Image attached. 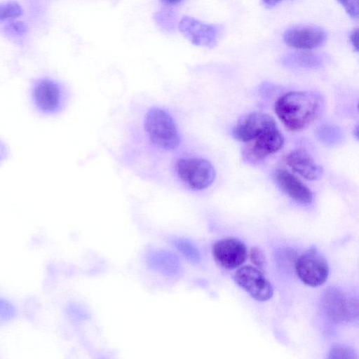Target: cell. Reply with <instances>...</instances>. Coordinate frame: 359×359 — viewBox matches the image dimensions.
I'll list each match as a JSON object with an SVG mask.
<instances>
[{
  "label": "cell",
  "mask_w": 359,
  "mask_h": 359,
  "mask_svg": "<svg viewBox=\"0 0 359 359\" xmlns=\"http://www.w3.org/2000/svg\"><path fill=\"white\" fill-rule=\"evenodd\" d=\"M9 156V149L5 142L0 138V164L4 162Z\"/></svg>",
  "instance_id": "obj_23"
},
{
  "label": "cell",
  "mask_w": 359,
  "mask_h": 359,
  "mask_svg": "<svg viewBox=\"0 0 359 359\" xmlns=\"http://www.w3.org/2000/svg\"><path fill=\"white\" fill-rule=\"evenodd\" d=\"M283 0H262V4L267 8H272Z\"/></svg>",
  "instance_id": "obj_25"
},
{
  "label": "cell",
  "mask_w": 359,
  "mask_h": 359,
  "mask_svg": "<svg viewBox=\"0 0 359 359\" xmlns=\"http://www.w3.org/2000/svg\"><path fill=\"white\" fill-rule=\"evenodd\" d=\"M350 42L355 51L358 50V29L353 30L349 36Z\"/></svg>",
  "instance_id": "obj_24"
},
{
  "label": "cell",
  "mask_w": 359,
  "mask_h": 359,
  "mask_svg": "<svg viewBox=\"0 0 359 359\" xmlns=\"http://www.w3.org/2000/svg\"><path fill=\"white\" fill-rule=\"evenodd\" d=\"M175 248L189 261L197 263L201 259L198 248L189 240L183 238H174L171 241Z\"/></svg>",
  "instance_id": "obj_17"
},
{
  "label": "cell",
  "mask_w": 359,
  "mask_h": 359,
  "mask_svg": "<svg viewBox=\"0 0 359 359\" xmlns=\"http://www.w3.org/2000/svg\"><path fill=\"white\" fill-rule=\"evenodd\" d=\"M354 351L353 350L344 347L343 346H336L333 347L330 352V358H354Z\"/></svg>",
  "instance_id": "obj_21"
},
{
  "label": "cell",
  "mask_w": 359,
  "mask_h": 359,
  "mask_svg": "<svg viewBox=\"0 0 359 359\" xmlns=\"http://www.w3.org/2000/svg\"><path fill=\"white\" fill-rule=\"evenodd\" d=\"M327 39V34L320 27L300 25L292 27L283 34V40L290 47L309 50L321 46Z\"/></svg>",
  "instance_id": "obj_9"
},
{
  "label": "cell",
  "mask_w": 359,
  "mask_h": 359,
  "mask_svg": "<svg viewBox=\"0 0 359 359\" xmlns=\"http://www.w3.org/2000/svg\"><path fill=\"white\" fill-rule=\"evenodd\" d=\"M323 97L318 93L291 91L280 96L275 103V112L291 131H301L309 126L323 109Z\"/></svg>",
  "instance_id": "obj_1"
},
{
  "label": "cell",
  "mask_w": 359,
  "mask_h": 359,
  "mask_svg": "<svg viewBox=\"0 0 359 359\" xmlns=\"http://www.w3.org/2000/svg\"><path fill=\"white\" fill-rule=\"evenodd\" d=\"M23 11L20 6L15 1L0 4V21L13 20L20 16Z\"/></svg>",
  "instance_id": "obj_18"
},
{
  "label": "cell",
  "mask_w": 359,
  "mask_h": 359,
  "mask_svg": "<svg viewBox=\"0 0 359 359\" xmlns=\"http://www.w3.org/2000/svg\"><path fill=\"white\" fill-rule=\"evenodd\" d=\"M283 144L284 137L278 128L267 131L244 143L243 160L248 164H259L280 150Z\"/></svg>",
  "instance_id": "obj_6"
},
{
  "label": "cell",
  "mask_w": 359,
  "mask_h": 359,
  "mask_svg": "<svg viewBox=\"0 0 359 359\" xmlns=\"http://www.w3.org/2000/svg\"><path fill=\"white\" fill-rule=\"evenodd\" d=\"M347 14L352 18L358 17V0H337Z\"/></svg>",
  "instance_id": "obj_20"
},
{
  "label": "cell",
  "mask_w": 359,
  "mask_h": 359,
  "mask_svg": "<svg viewBox=\"0 0 359 359\" xmlns=\"http://www.w3.org/2000/svg\"><path fill=\"white\" fill-rule=\"evenodd\" d=\"M274 178L281 190L296 202L302 205L312 202L313 195L311 190L292 173L285 169H277Z\"/></svg>",
  "instance_id": "obj_13"
},
{
  "label": "cell",
  "mask_w": 359,
  "mask_h": 359,
  "mask_svg": "<svg viewBox=\"0 0 359 359\" xmlns=\"http://www.w3.org/2000/svg\"><path fill=\"white\" fill-rule=\"evenodd\" d=\"M147 259L150 268L165 276H175L181 272V263L178 257L170 251H150Z\"/></svg>",
  "instance_id": "obj_15"
},
{
  "label": "cell",
  "mask_w": 359,
  "mask_h": 359,
  "mask_svg": "<svg viewBox=\"0 0 359 359\" xmlns=\"http://www.w3.org/2000/svg\"><path fill=\"white\" fill-rule=\"evenodd\" d=\"M234 281L247 292L254 299L264 302L273 294V287L259 269L244 266L236 271Z\"/></svg>",
  "instance_id": "obj_7"
},
{
  "label": "cell",
  "mask_w": 359,
  "mask_h": 359,
  "mask_svg": "<svg viewBox=\"0 0 359 359\" xmlns=\"http://www.w3.org/2000/svg\"><path fill=\"white\" fill-rule=\"evenodd\" d=\"M180 29L192 43L212 48L217 44L222 34L223 27L185 16L180 20Z\"/></svg>",
  "instance_id": "obj_8"
},
{
  "label": "cell",
  "mask_w": 359,
  "mask_h": 359,
  "mask_svg": "<svg viewBox=\"0 0 359 359\" xmlns=\"http://www.w3.org/2000/svg\"><path fill=\"white\" fill-rule=\"evenodd\" d=\"M283 62L289 66L317 67L322 64L323 59L317 53L303 50L286 55L283 57Z\"/></svg>",
  "instance_id": "obj_16"
},
{
  "label": "cell",
  "mask_w": 359,
  "mask_h": 359,
  "mask_svg": "<svg viewBox=\"0 0 359 359\" xmlns=\"http://www.w3.org/2000/svg\"><path fill=\"white\" fill-rule=\"evenodd\" d=\"M212 255L219 266L226 269H233L244 263L248 251L242 241L229 238L217 241L212 246Z\"/></svg>",
  "instance_id": "obj_12"
},
{
  "label": "cell",
  "mask_w": 359,
  "mask_h": 359,
  "mask_svg": "<svg viewBox=\"0 0 359 359\" xmlns=\"http://www.w3.org/2000/svg\"><path fill=\"white\" fill-rule=\"evenodd\" d=\"M323 305L327 315L336 322H348L357 316V301L337 289L325 292Z\"/></svg>",
  "instance_id": "obj_11"
},
{
  "label": "cell",
  "mask_w": 359,
  "mask_h": 359,
  "mask_svg": "<svg viewBox=\"0 0 359 359\" xmlns=\"http://www.w3.org/2000/svg\"><path fill=\"white\" fill-rule=\"evenodd\" d=\"M5 29L15 34L22 35L27 32V26L24 22L11 20L6 27Z\"/></svg>",
  "instance_id": "obj_22"
},
{
  "label": "cell",
  "mask_w": 359,
  "mask_h": 359,
  "mask_svg": "<svg viewBox=\"0 0 359 359\" xmlns=\"http://www.w3.org/2000/svg\"><path fill=\"white\" fill-rule=\"evenodd\" d=\"M276 128V122L271 116L266 113L254 112L237 122L232 130V135L237 140L245 143Z\"/></svg>",
  "instance_id": "obj_10"
},
{
  "label": "cell",
  "mask_w": 359,
  "mask_h": 359,
  "mask_svg": "<svg viewBox=\"0 0 359 359\" xmlns=\"http://www.w3.org/2000/svg\"><path fill=\"white\" fill-rule=\"evenodd\" d=\"M286 163L292 170L310 181L318 180L323 175V168L302 149L291 151L286 156Z\"/></svg>",
  "instance_id": "obj_14"
},
{
  "label": "cell",
  "mask_w": 359,
  "mask_h": 359,
  "mask_svg": "<svg viewBox=\"0 0 359 359\" xmlns=\"http://www.w3.org/2000/svg\"><path fill=\"white\" fill-rule=\"evenodd\" d=\"M251 262L261 271H264L266 266V259L263 250L259 247H253L250 252Z\"/></svg>",
  "instance_id": "obj_19"
},
{
  "label": "cell",
  "mask_w": 359,
  "mask_h": 359,
  "mask_svg": "<svg viewBox=\"0 0 359 359\" xmlns=\"http://www.w3.org/2000/svg\"><path fill=\"white\" fill-rule=\"evenodd\" d=\"M172 171L177 182L193 191L208 188L216 177L215 168L208 160L191 154H184L177 157Z\"/></svg>",
  "instance_id": "obj_3"
},
{
  "label": "cell",
  "mask_w": 359,
  "mask_h": 359,
  "mask_svg": "<svg viewBox=\"0 0 359 359\" xmlns=\"http://www.w3.org/2000/svg\"><path fill=\"white\" fill-rule=\"evenodd\" d=\"M294 269L299 278L311 287L324 284L329 276L328 263L316 247L309 248L298 257Z\"/></svg>",
  "instance_id": "obj_5"
},
{
  "label": "cell",
  "mask_w": 359,
  "mask_h": 359,
  "mask_svg": "<svg viewBox=\"0 0 359 359\" xmlns=\"http://www.w3.org/2000/svg\"><path fill=\"white\" fill-rule=\"evenodd\" d=\"M29 95L35 111L45 116L60 114L68 100V91L65 86L50 78L36 80L31 86Z\"/></svg>",
  "instance_id": "obj_4"
},
{
  "label": "cell",
  "mask_w": 359,
  "mask_h": 359,
  "mask_svg": "<svg viewBox=\"0 0 359 359\" xmlns=\"http://www.w3.org/2000/svg\"><path fill=\"white\" fill-rule=\"evenodd\" d=\"M144 128L151 144L163 151H174L181 144V135L170 113L159 107L150 108L146 114Z\"/></svg>",
  "instance_id": "obj_2"
},
{
  "label": "cell",
  "mask_w": 359,
  "mask_h": 359,
  "mask_svg": "<svg viewBox=\"0 0 359 359\" xmlns=\"http://www.w3.org/2000/svg\"><path fill=\"white\" fill-rule=\"evenodd\" d=\"M165 3L168 4H176L179 3L181 0H163Z\"/></svg>",
  "instance_id": "obj_26"
}]
</instances>
